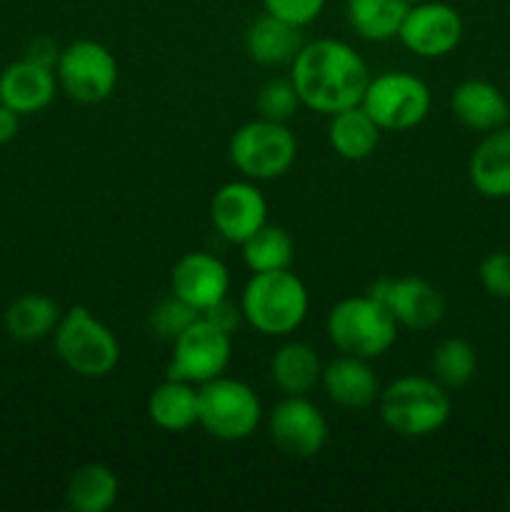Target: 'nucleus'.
<instances>
[{
    "mask_svg": "<svg viewBox=\"0 0 510 512\" xmlns=\"http://www.w3.org/2000/svg\"><path fill=\"white\" fill-rule=\"evenodd\" d=\"M293 78L305 108L315 113H338L360 105L370 73L353 45L335 38H320L305 43L293 60Z\"/></svg>",
    "mask_w": 510,
    "mask_h": 512,
    "instance_id": "1",
    "label": "nucleus"
},
{
    "mask_svg": "<svg viewBox=\"0 0 510 512\" xmlns=\"http://www.w3.org/2000/svg\"><path fill=\"white\" fill-rule=\"evenodd\" d=\"M308 308V288L298 275L290 273V268L253 273L240 295L245 323L270 338L295 333L303 325Z\"/></svg>",
    "mask_w": 510,
    "mask_h": 512,
    "instance_id": "2",
    "label": "nucleus"
},
{
    "mask_svg": "<svg viewBox=\"0 0 510 512\" xmlns=\"http://www.w3.org/2000/svg\"><path fill=\"white\" fill-rule=\"evenodd\" d=\"M380 418L393 433L403 438H425L443 428L450 420L448 388L435 378L405 375L380 390Z\"/></svg>",
    "mask_w": 510,
    "mask_h": 512,
    "instance_id": "3",
    "label": "nucleus"
},
{
    "mask_svg": "<svg viewBox=\"0 0 510 512\" xmlns=\"http://www.w3.org/2000/svg\"><path fill=\"white\" fill-rule=\"evenodd\" d=\"M328 338L340 353L373 360L390 350L398 338V323L373 295H353L333 305L328 313Z\"/></svg>",
    "mask_w": 510,
    "mask_h": 512,
    "instance_id": "4",
    "label": "nucleus"
},
{
    "mask_svg": "<svg viewBox=\"0 0 510 512\" xmlns=\"http://www.w3.org/2000/svg\"><path fill=\"white\" fill-rule=\"evenodd\" d=\"M53 345L65 368L83 378H105L120 360L115 333L85 305H73L63 313L53 333Z\"/></svg>",
    "mask_w": 510,
    "mask_h": 512,
    "instance_id": "5",
    "label": "nucleus"
},
{
    "mask_svg": "<svg viewBox=\"0 0 510 512\" xmlns=\"http://www.w3.org/2000/svg\"><path fill=\"white\" fill-rule=\"evenodd\" d=\"M263 420V405L243 380L220 378L198 385V425L213 438L238 443L250 438Z\"/></svg>",
    "mask_w": 510,
    "mask_h": 512,
    "instance_id": "6",
    "label": "nucleus"
},
{
    "mask_svg": "<svg viewBox=\"0 0 510 512\" xmlns=\"http://www.w3.org/2000/svg\"><path fill=\"white\" fill-rule=\"evenodd\" d=\"M298 155V143L288 123L250 120L230 138V160L248 180H275L290 170Z\"/></svg>",
    "mask_w": 510,
    "mask_h": 512,
    "instance_id": "7",
    "label": "nucleus"
},
{
    "mask_svg": "<svg viewBox=\"0 0 510 512\" xmlns=\"http://www.w3.org/2000/svg\"><path fill=\"white\" fill-rule=\"evenodd\" d=\"M430 88L413 73L388 70L368 80L360 105L380 130H410L430 113Z\"/></svg>",
    "mask_w": 510,
    "mask_h": 512,
    "instance_id": "8",
    "label": "nucleus"
},
{
    "mask_svg": "<svg viewBox=\"0 0 510 512\" xmlns=\"http://www.w3.org/2000/svg\"><path fill=\"white\" fill-rule=\"evenodd\" d=\"M55 78L60 90L75 103H103L118 85V63L103 43L83 38L60 50Z\"/></svg>",
    "mask_w": 510,
    "mask_h": 512,
    "instance_id": "9",
    "label": "nucleus"
},
{
    "mask_svg": "<svg viewBox=\"0 0 510 512\" xmlns=\"http://www.w3.org/2000/svg\"><path fill=\"white\" fill-rule=\"evenodd\" d=\"M230 358H233V335L215 328L200 315L173 340L168 378L203 385L225 375Z\"/></svg>",
    "mask_w": 510,
    "mask_h": 512,
    "instance_id": "10",
    "label": "nucleus"
},
{
    "mask_svg": "<svg viewBox=\"0 0 510 512\" xmlns=\"http://www.w3.org/2000/svg\"><path fill=\"white\" fill-rule=\"evenodd\" d=\"M463 18L443 0L410 3L398 40L418 58H445L463 40Z\"/></svg>",
    "mask_w": 510,
    "mask_h": 512,
    "instance_id": "11",
    "label": "nucleus"
},
{
    "mask_svg": "<svg viewBox=\"0 0 510 512\" xmlns=\"http://www.w3.org/2000/svg\"><path fill=\"white\" fill-rule=\"evenodd\" d=\"M270 438L288 458H315L328 443V420L305 395H285L270 413Z\"/></svg>",
    "mask_w": 510,
    "mask_h": 512,
    "instance_id": "12",
    "label": "nucleus"
},
{
    "mask_svg": "<svg viewBox=\"0 0 510 512\" xmlns=\"http://www.w3.org/2000/svg\"><path fill=\"white\" fill-rule=\"evenodd\" d=\"M368 293L378 298L403 328L430 330L445 318L443 293L418 275L380 278L370 285Z\"/></svg>",
    "mask_w": 510,
    "mask_h": 512,
    "instance_id": "13",
    "label": "nucleus"
},
{
    "mask_svg": "<svg viewBox=\"0 0 510 512\" xmlns=\"http://www.w3.org/2000/svg\"><path fill=\"white\" fill-rule=\"evenodd\" d=\"M210 220L225 240L240 245L268 223V200L255 180H233L210 200Z\"/></svg>",
    "mask_w": 510,
    "mask_h": 512,
    "instance_id": "14",
    "label": "nucleus"
},
{
    "mask_svg": "<svg viewBox=\"0 0 510 512\" xmlns=\"http://www.w3.org/2000/svg\"><path fill=\"white\" fill-rule=\"evenodd\" d=\"M173 295L203 313L218 300L228 298L230 273L220 258L210 253H185L170 273Z\"/></svg>",
    "mask_w": 510,
    "mask_h": 512,
    "instance_id": "15",
    "label": "nucleus"
},
{
    "mask_svg": "<svg viewBox=\"0 0 510 512\" xmlns=\"http://www.w3.org/2000/svg\"><path fill=\"white\" fill-rule=\"evenodd\" d=\"M450 113L460 125L485 135L508 123L510 103L498 85L470 78L455 85L450 93Z\"/></svg>",
    "mask_w": 510,
    "mask_h": 512,
    "instance_id": "16",
    "label": "nucleus"
},
{
    "mask_svg": "<svg viewBox=\"0 0 510 512\" xmlns=\"http://www.w3.org/2000/svg\"><path fill=\"white\" fill-rule=\"evenodd\" d=\"M58 90L53 68L23 58L0 73V103L20 115H33L48 108Z\"/></svg>",
    "mask_w": 510,
    "mask_h": 512,
    "instance_id": "17",
    "label": "nucleus"
},
{
    "mask_svg": "<svg viewBox=\"0 0 510 512\" xmlns=\"http://www.w3.org/2000/svg\"><path fill=\"white\" fill-rule=\"evenodd\" d=\"M320 385L335 405L348 410H363L380 398V383L370 360L358 355H340L323 368Z\"/></svg>",
    "mask_w": 510,
    "mask_h": 512,
    "instance_id": "18",
    "label": "nucleus"
},
{
    "mask_svg": "<svg viewBox=\"0 0 510 512\" xmlns=\"http://www.w3.org/2000/svg\"><path fill=\"white\" fill-rule=\"evenodd\" d=\"M468 175L473 188L483 198L505 200L510 198V128L503 125L490 130L475 145L468 163Z\"/></svg>",
    "mask_w": 510,
    "mask_h": 512,
    "instance_id": "19",
    "label": "nucleus"
},
{
    "mask_svg": "<svg viewBox=\"0 0 510 512\" xmlns=\"http://www.w3.org/2000/svg\"><path fill=\"white\" fill-rule=\"evenodd\" d=\"M303 45V28L270 13L258 15L245 33V50H248L250 60L258 65H268V68L293 65Z\"/></svg>",
    "mask_w": 510,
    "mask_h": 512,
    "instance_id": "20",
    "label": "nucleus"
},
{
    "mask_svg": "<svg viewBox=\"0 0 510 512\" xmlns=\"http://www.w3.org/2000/svg\"><path fill=\"white\" fill-rule=\"evenodd\" d=\"M380 133H383L380 125L365 113L363 105H350V108H343L330 115V148L343 160L358 163V160L370 158L375 148H378Z\"/></svg>",
    "mask_w": 510,
    "mask_h": 512,
    "instance_id": "21",
    "label": "nucleus"
},
{
    "mask_svg": "<svg viewBox=\"0 0 510 512\" xmlns=\"http://www.w3.org/2000/svg\"><path fill=\"white\" fill-rule=\"evenodd\" d=\"M148 415L165 433H185L198 425V385L168 378L153 388Z\"/></svg>",
    "mask_w": 510,
    "mask_h": 512,
    "instance_id": "22",
    "label": "nucleus"
},
{
    "mask_svg": "<svg viewBox=\"0 0 510 512\" xmlns=\"http://www.w3.org/2000/svg\"><path fill=\"white\" fill-rule=\"evenodd\" d=\"M60 318V305L50 295L28 293L15 298L5 310V333L18 343H38L55 333Z\"/></svg>",
    "mask_w": 510,
    "mask_h": 512,
    "instance_id": "23",
    "label": "nucleus"
},
{
    "mask_svg": "<svg viewBox=\"0 0 510 512\" xmlns=\"http://www.w3.org/2000/svg\"><path fill=\"white\" fill-rule=\"evenodd\" d=\"M270 375L285 395H308L323 378V363L308 343L290 340L273 353Z\"/></svg>",
    "mask_w": 510,
    "mask_h": 512,
    "instance_id": "24",
    "label": "nucleus"
},
{
    "mask_svg": "<svg viewBox=\"0 0 510 512\" xmlns=\"http://www.w3.org/2000/svg\"><path fill=\"white\" fill-rule=\"evenodd\" d=\"M410 3L405 0H348L345 15L355 33L370 43L398 38Z\"/></svg>",
    "mask_w": 510,
    "mask_h": 512,
    "instance_id": "25",
    "label": "nucleus"
},
{
    "mask_svg": "<svg viewBox=\"0 0 510 512\" xmlns=\"http://www.w3.org/2000/svg\"><path fill=\"white\" fill-rule=\"evenodd\" d=\"M118 490V478L108 465L88 463L70 475L65 500L75 512H105L118 500Z\"/></svg>",
    "mask_w": 510,
    "mask_h": 512,
    "instance_id": "26",
    "label": "nucleus"
},
{
    "mask_svg": "<svg viewBox=\"0 0 510 512\" xmlns=\"http://www.w3.org/2000/svg\"><path fill=\"white\" fill-rule=\"evenodd\" d=\"M243 245V260L250 273H273L290 268L295 258L293 238L280 225H268L255 230Z\"/></svg>",
    "mask_w": 510,
    "mask_h": 512,
    "instance_id": "27",
    "label": "nucleus"
},
{
    "mask_svg": "<svg viewBox=\"0 0 510 512\" xmlns=\"http://www.w3.org/2000/svg\"><path fill=\"white\" fill-rule=\"evenodd\" d=\"M478 353L465 338L440 340L430 355V373L443 388H463L475 378Z\"/></svg>",
    "mask_w": 510,
    "mask_h": 512,
    "instance_id": "28",
    "label": "nucleus"
},
{
    "mask_svg": "<svg viewBox=\"0 0 510 512\" xmlns=\"http://www.w3.org/2000/svg\"><path fill=\"white\" fill-rule=\"evenodd\" d=\"M300 105L303 100H300L293 78H270L255 98L258 118L275 120V123H288L298 113Z\"/></svg>",
    "mask_w": 510,
    "mask_h": 512,
    "instance_id": "29",
    "label": "nucleus"
},
{
    "mask_svg": "<svg viewBox=\"0 0 510 512\" xmlns=\"http://www.w3.org/2000/svg\"><path fill=\"white\" fill-rule=\"evenodd\" d=\"M200 318V310H195L193 305H188L185 300H180L178 295H170L168 300L158 303L150 313V328L155 330L158 338H165L173 343L190 323Z\"/></svg>",
    "mask_w": 510,
    "mask_h": 512,
    "instance_id": "30",
    "label": "nucleus"
},
{
    "mask_svg": "<svg viewBox=\"0 0 510 512\" xmlns=\"http://www.w3.org/2000/svg\"><path fill=\"white\" fill-rule=\"evenodd\" d=\"M478 278L490 298L510 300V253L495 250V253L485 255L483 263H480Z\"/></svg>",
    "mask_w": 510,
    "mask_h": 512,
    "instance_id": "31",
    "label": "nucleus"
},
{
    "mask_svg": "<svg viewBox=\"0 0 510 512\" xmlns=\"http://www.w3.org/2000/svg\"><path fill=\"white\" fill-rule=\"evenodd\" d=\"M325 3L328 0H263V8L265 13L275 15V18H283L298 28H305L323 13Z\"/></svg>",
    "mask_w": 510,
    "mask_h": 512,
    "instance_id": "32",
    "label": "nucleus"
},
{
    "mask_svg": "<svg viewBox=\"0 0 510 512\" xmlns=\"http://www.w3.org/2000/svg\"><path fill=\"white\" fill-rule=\"evenodd\" d=\"M200 315H203L208 323H213L215 328L225 330V333H230V335L238 330L240 320H243V310H240V305L230 303V298L218 300V303H213L210 308H205Z\"/></svg>",
    "mask_w": 510,
    "mask_h": 512,
    "instance_id": "33",
    "label": "nucleus"
},
{
    "mask_svg": "<svg viewBox=\"0 0 510 512\" xmlns=\"http://www.w3.org/2000/svg\"><path fill=\"white\" fill-rule=\"evenodd\" d=\"M23 58H28V60H33V63H40V65H45V68L55 70V63H58V58H60V50L50 38H35L33 43L28 45V50H25Z\"/></svg>",
    "mask_w": 510,
    "mask_h": 512,
    "instance_id": "34",
    "label": "nucleus"
},
{
    "mask_svg": "<svg viewBox=\"0 0 510 512\" xmlns=\"http://www.w3.org/2000/svg\"><path fill=\"white\" fill-rule=\"evenodd\" d=\"M18 130H20V113H15L13 108L0 103V145L10 143V140L18 135Z\"/></svg>",
    "mask_w": 510,
    "mask_h": 512,
    "instance_id": "35",
    "label": "nucleus"
},
{
    "mask_svg": "<svg viewBox=\"0 0 510 512\" xmlns=\"http://www.w3.org/2000/svg\"><path fill=\"white\" fill-rule=\"evenodd\" d=\"M405 3H423V0H405Z\"/></svg>",
    "mask_w": 510,
    "mask_h": 512,
    "instance_id": "36",
    "label": "nucleus"
},
{
    "mask_svg": "<svg viewBox=\"0 0 510 512\" xmlns=\"http://www.w3.org/2000/svg\"><path fill=\"white\" fill-rule=\"evenodd\" d=\"M508 508H510V490H508Z\"/></svg>",
    "mask_w": 510,
    "mask_h": 512,
    "instance_id": "37",
    "label": "nucleus"
}]
</instances>
